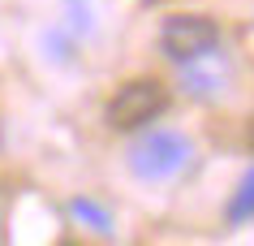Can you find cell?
Masks as SVG:
<instances>
[{"label": "cell", "mask_w": 254, "mask_h": 246, "mask_svg": "<svg viewBox=\"0 0 254 246\" xmlns=\"http://www.w3.org/2000/svg\"><path fill=\"white\" fill-rule=\"evenodd\" d=\"M190 164V138L173 130H151L129 147V168L142 181H168Z\"/></svg>", "instance_id": "6da1fadb"}, {"label": "cell", "mask_w": 254, "mask_h": 246, "mask_svg": "<svg viewBox=\"0 0 254 246\" xmlns=\"http://www.w3.org/2000/svg\"><path fill=\"white\" fill-rule=\"evenodd\" d=\"M215 43H220V26H215L211 17H198V13H177V17H168L164 30H160L164 56L177 61V65H194V61H202Z\"/></svg>", "instance_id": "3957f363"}, {"label": "cell", "mask_w": 254, "mask_h": 246, "mask_svg": "<svg viewBox=\"0 0 254 246\" xmlns=\"http://www.w3.org/2000/svg\"><path fill=\"white\" fill-rule=\"evenodd\" d=\"M164 108H168V91H164V82L138 78V82H125L117 95L108 99V125L121 130V134H134V130L151 125L155 117H164Z\"/></svg>", "instance_id": "7a4b0ae2"}, {"label": "cell", "mask_w": 254, "mask_h": 246, "mask_svg": "<svg viewBox=\"0 0 254 246\" xmlns=\"http://www.w3.org/2000/svg\"><path fill=\"white\" fill-rule=\"evenodd\" d=\"M254 216V168L241 177V186H237V194H233V203H228V220L237 225V220H250Z\"/></svg>", "instance_id": "277c9868"}, {"label": "cell", "mask_w": 254, "mask_h": 246, "mask_svg": "<svg viewBox=\"0 0 254 246\" xmlns=\"http://www.w3.org/2000/svg\"><path fill=\"white\" fill-rule=\"evenodd\" d=\"M73 216H86L95 229H108V216H104V212H95L91 203H73Z\"/></svg>", "instance_id": "5b68a950"}, {"label": "cell", "mask_w": 254, "mask_h": 246, "mask_svg": "<svg viewBox=\"0 0 254 246\" xmlns=\"http://www.w3.org/2000/svg\"><path fill=\"white\" fill-rule=\"evenodd\" d=\"M246 143H250V151H254V125H250V130H246Z\"/></svg>", "instance_id": "8992f818"}]
</instances>
